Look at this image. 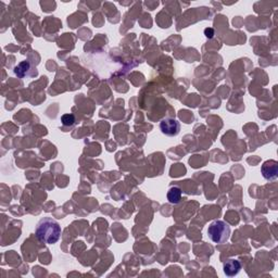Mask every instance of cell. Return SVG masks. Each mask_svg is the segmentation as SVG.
I'll return each mask as SVG.
<instances>
[{
  "instance_id": "obj_5",
  "label": "cell",
  "mask_w": 278,
  "mask_h": 278,
  "mask_svg": "<svg viewBox=\"0 0 278 278\" xmlns=\"http://www.w3.org/2000/svg\"><path fill=\"white\" fill-rule=\"evenodd\" d=\"M261 172L267 181H274L278 176V163L275 160H268L263 163Z\"/></svg>"
},
{
  "instance_id": "obj_6",
  "label": "cell",
  "mask_w": 278,
  "mask_h": 278,
  "mask_svg": "<svg viewBox=\"0 0 278 278\" xmlns=\"http://www.w3.org/2000/svg\"><path fill=\"white\" fill-rule=\"evenodd\" d=\"M224 274L228 277H234L238 275V273L241 270V263L236 259H228L227 261L224 263Z\"/></svg>"
},
{
  "instance_id": "obj_2",
  "label": "cell",
  "mask_w": 278,
  "mask_h": 278,
  "mask_svg": "<svg viewBox=\"0 0 278 278\" xmlns=\"http://www.w3.org/2000/svg\"><path fill=\"white\" fill-rule=\"evenodd\" d=\"M208 236L214 244H224L230 239L231 227L224 221H214L208 228Z\"/></svg>"
},
{
  "instance_id": "obj_1",
  "label": "cell",
  "mask_w": 278,
  "mask_h": 278,
  "mask_svg": "<svg viewBox=\"0 0 278 278\" xmlns=\"http://www.w3.org/2000/svg\"><path fill=\"white\" fill-rule=\"evenodd\" d=\"M62 228L56 219L44 217L37 223L35 228V235L40 243L53 245L60 239Z\"/></svg>"
},
{
  "instance_id": "obj_8",
  "label": "cell",
  "mask_w": 278,
  "mask_h": 278,
  "mask_svg": "<svg viewBox=\"0 0 278 278\" xmlns=\"http://www.w3.org/2000/svg\"><path fill=\"white\" fill-rule=\"evenodd\" d=\"M61 122L64 126H72L75 124V116L73 114H64L61 116Z\"/></svg>"
},
{
  "instance_id": "obj_7",
  "label": "cell",
  "mask_w": 278,
  "mask_h": 278,
  "mask_svg": "<svg viewBox=\"0 0 278 278\" xmlns=\"http://www.w3.org/2000/svg\"><path fill=\"white\" fill-rule=\"evenodd\" d=\"M182 189L179 187H171L168 191V200L170 203L172 204H177L181 202L182 200Z\"/></svg>"
},
{
  "instance_id": "obj_3",
  "label": "cell",
  "mask_w": 278,
  "mask_h": 278,
  "mask_svg": "<svg viewBox=\"0 0 278 278\" xmlns=\"http://www.w3.org/2000/svg\"><path fill=\"white\" fill-rule=\"evenodd\" d=\"M160 129L164 135L169 137L177 136L181 131V124L177 120L174 119H164L161 121L160 123Z\"/></svg>"
},
{
  "instance_id": "obj_9",
  "label": "cell",
  "mask_w": 278,
  "mask_h": 278,
  "mask_svg": "<svg viewBox=\"0 0 278 278\" xmlns=\"http://www.w3.org/2000/svg\"><path fill=\"white\" fill-rule=\"evenodd\" d=\"M204 34L207 36L208 38H212L213 35H214V31L212 29H205L204 30Z\"/></svg>"
},
{
  "instance_id": "obj_4",
  "label": "cell",
  "mask_w": 278,
  "mask_h": 278,
  "mask_svg": "<svg viewBox=\"0 0 278 278\" xmlns=\"http://www.w3.org/2000/svg\"><path fill=\"white\" fill-rule=\"evenodd\" d=\"M15 74L19 78H25L34 77V76L38 74V72L30 61H22L21 63L17 64L15 68Z\"/></svg>"
}]
</instances>
